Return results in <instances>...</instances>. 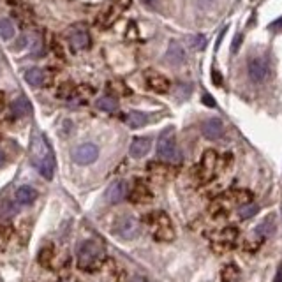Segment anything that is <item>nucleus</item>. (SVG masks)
I'll return each mask as SVG.
<instances>
[{
  "instance_id": "31",
  "label": "nucleus",
  "mask_w": 282,
  "mask_h": 282,
  "mask_svg": "<svg viewBox=\"0 0 282 282\" xmlns=\"http://www.w3.org/2000/svg\"><path fill=\"white\" fill-rule=\"evenodd\" d=\"M108 88H110L111 92H115V94H118V95H129L131 94V90L127 88V85L120 83V81H111V83H108Z\"/></svg>"
},
{
  "instance_id": "10",
  "label": "nucleus",
  "mask_w": 282,
  "mask_h": 282,
  "mask_svg": "<svg viewBox=\"0 0 282 282\" xmlns=\"http://www.w3.org/2000/svg\"><path fill=\"white\" fill-rule=\"evenodd\" d=\"M69 43L76 51H81L90 48L92 39L85 27H73V30L69 32Z\"/></svg>"
},
{
  "instance_id": "18",
  "label": "nucleus",
  "mask_w": 282,
  "mask_h": 282,
  "mask_svg": "<svg viewBox=\"0 0 282 282\" xmlns=\"http://www.w3.org/2000/svg\"><path fill=\"white\" fill-rule=\"evenodd\" d=\"M150 145L152 143L148 138H134L131 143V148H129V154L134 159H141L150 152Z\"/></svg>"
},
{
  "instance_id": "4",
  "label": "nucleus",
  "mask_w": 282,
  "mask_h": 282,
  "mask_svg": "<svg viewBox=\"0 0 282 282\" xmlns=\"http://www.w3.org/2000/svg\"><path fill=\"white\" fill-rule=\"evenodd\" d=\"M145 221L150 224L152 236L157 242H171L175 240V229H173L171 219L164 211H152L145 217Z\"/></svg>"
},
{
  "instance_id": "6",
  "label": "nucleus",
  "mask_w": 282,
  "mask_h": 282,
  "mask_svg": "<svg viewBox=\"0 0 282 282\" xmlns=\"http://www.w3.org/2000/svg\"><path fill=\"white\" fill-rule=\"evenodd\" d=\"M219 168V155L215 150H205V154H203L201 157V162H199V168H198V180L199 182H210L211 178H214L215 171H217Z\"/></svg>"
},
{
  "instance_id": "23",
  "label": "nucleus",
  "mask_w": 282,
  "mask_h": 282,
  "mask_svg": "<svg viewBox=\"0 0 282 282\" xmlns=\"http://www.w3.org/2000/svg\"><path fill=\"white\" fill-rule=\"evenodd\" d=\"M221 280L222 282H238L240 280V268L235 263H229L221 270Z\"/></svg>"
},
{
  "instance_id": "24",
  "label": "nucleus",
  "mask_w": 282,
  "mask_h": 282,
  "mask_svg": "<svg viewBox=\"0 0 282 282\" xmlns=\"http://www.w3.org/2000/svg\"><path fill=\"white\" fill-rule=\"evenodd\" d=\"M127 124L129 127L132 129H139V127H145V125L148 124V117L145 113H141V111H131V113L127 115Z\"/></svg>"
},
{
  "instance_id": "35",
  "label": "nucleus",
  "mask_w": 282,
  "mask_h": 282,
  "mask_svg": "<svg viewBox=\"0 0 282 282\" xmlns=\"http://www.w3.org/2000/svg\"><path fill=\"white\" fill-rule=\"evenodd\" d=\"M51 50L55 51V55H57L58 58H64V50H62V44H60V41H58L57 37H53V39H51Z\"/></svg>"
},
{
  "instance_id": "28",
  "label": "nucleus",
  "mask_w": 282,
  "mask_h": 282,
  "mask_svg": "<svg viewBox=\"0 0 282 282\" xmlns=\"http://www.w3.org/2000/svg\"><path fill=\"white\" fill-rule=\"evenodd\" d=\"M11 236H13V226H11L9 222L0 224V251H4V249L7 247Z\"/></svg>"
},
{
  "instance_id": "39",
  "label": "nucleus",
  "mask_w": 282,
  "mask_h": 282,
  "mask_svg": "<svg viewBox=\"0 0 282 282\" xmlns=\"http://www.w3.org/2000/svg\"><path fill=\"white\" fill-rule=\"evenodd\" d=\"M203 102H205L206 106H210V108H215V101H214V97H210L208 94L203 95Z\"/></svg>"
},
{
  "instance_id": "37",
  "label": "nucleus",
  "mask_w": 282,
  "mask_h": 282,
  "mask_svg": "<svg viewBox=\"0 0 282 282\" xmlns=\"http://www.w3.org/2000/svg\"><path fill=\"white\" fill-rule=\"evenodd\" d=\"M215 0H198V6L201 7V9H208V7L214 6Z\"/></svg>"
},
{
  "instance_id": "22",
  "label": "nucleus",
  "mask_w": 282,
  "mask_h": 282,
  "mask_svg": "<svg viewBox=\"0 0 282 282\" xmlns=\"http://www.w3.org/2000/svg\"><path fill=\"white\" fill-rule=\"evenodd\" d=\"M95 106L99 108L104 113H115L118 110V101L113 97V95H102L95 101Z\"/></svg>"
},
{
  "instance_id": "25",
  "label": "nucleus",
  "mask_w": 282,
  "mask_h": 282,
  "mask_svg": "<svg viewBox=\"0 0 282 282\" xmlns=\"http://www.w3.org/2000/svg\"><path fill=\"white\" fill-rule=\"evenodd\" d=\"M16 36V28H14V23L9 20V18H2L0 20V37L4 41H11Z\"/></svg>"
},
{
  "instance_id": "47",
  "label": "nucleus",
  "mask_w": 282,
  "mask_h": 282,
  "mask_svg": "<svg viewBox=\"0 0 282 282\" xmlns=\"http://www.w3.org/2000/svg\"><path fill=\"white\" fill-rule=\"evenodd\" d=\"M4 106H6V102H4V95L0 94V111L4 110Z\"/></svg>"
},
{
  "instance_id": "27",
  "label": "nucleus",
  "mask_w": 282,
  "mask_h": 282,
  "mask_svg": "<svg viewBox=\"0 0 282 282\" xmlns=\"http://www.w3.org/2000/svg\"><path fill=\"white\" fill-rule=\"evenodd\" d=\"M14 18L20 21L21 27H32L34 25V14H32V11L28 7H21L20 11H16Z\"/></svg>"
},
{
  "instance_id": "48",
  "label": "nucleus",
  "mask_w": 282,
  "mask_h": 282,
  "mask_svg": "<svg viewBox=\"0 0 282 282\" xmlns=\"http://www.w3.org/2000/svg\"><path fill=\"white\" fill-rule=\"evenodd\" d=\"M65 282H76V280H74V279H67V280H65Z\"/></svg>"
},
{
  "instance_id": "8",
  "label": "nucleus",
  "mask_w": 282,
  "mask_h": 282,
  "mask_svg": "<svg viewBox=\"0 0 282 282\" xmlns=\"http://www.w3.org/2000/svg\"><path fill=\"white\" fill-rule=\"evenodd\" d=\"M117 235L124 240H134L139 235V222L132 215H124L117 222Z\"/></svg>"
},
{
  "instance_id": "2",
  "label": "nucleus",
  "mask_w": 282,
  "mask_h": 282,
  "mask_svg": "<svg viewBox=\"0 0 282 282\" xmlns=\"http://www.w3.org/2000/svg\"><path fill=\"white\" fill-rule=\"evenodd\" d=\"M76 258H78V268L87 273H92V272H99L102 268L108 256L104 247L99 242H95V240H85V242H81L78 245Z\"/></svg>"
},
{
  "instance_id": "5",
  "label": "nucleus",
  "mask_w": 282,
  "mask_h": 282,
  "mask_svg": "<svg viewBox=\"0 0 282 282\" xmlns=\"http://www.w3.org/2000/svg\"><path fill=\"white\" fill-rule=\"evenodd\" d=\"M157 155L162 162H180L182 161V154L178 150L177 138H175V131L171 127H168L166 131L161 132L157 139Z\"/></svg>"
},
{
  "instance_id": "7",
  "label": "nucleus",
  "mask_w": 282,
  "mask_h": 282,
  "mask_svg": "<svg viewBox=\"0 0 282 282\" xmlns=\"http://www.w3.org/2000/svg\"><path fill=\"white\" fill-rule=\"evenodd\" d=\"M70 157L76 164L80 166H87L92 164V162L97 161L99 157V148L95 147L94 143H83V145H78V147L73 148L70 152Z\"/></svg>"
},
{
  "instance_id": "30",
  "label": "nucleus",
  "mask_w": 282,
  "mask_h": 282,
  "mask_svg": "<svg viewBox=\"0 0 282 282\" xmlns=\"http://www.w3.org/2000/svg\"><path fill=\"white\" fill-rule=\"evenodd\" d=\"M259 211V206L256 203H247V205L238 208V217L240 219H251L252 215H256Z\"/></svg>"
},
{
  "instance_id": "20",
  "label": "nucleus",
  "mask_w": 282,
  "mask_h": 282,
  "mask_svg": "<svg viewBox=\"0 0 282 282\" xmlns=\"http://www.w3.org/2000/svg\"><path fill=\"white\" fill-rule=\"evenodd\" d=\"M14 196H16V201L20 205H32L37 199V191L34 187H30V185H21Z\"/></svg>"
},
{
  "instance_id": "45",
  "label": "nucleus",
  "mask_w": 282,
  "mask_h": 282,
  "mask_svg": "<svg viewBox=\"0 0 282 282\" xmlns=\"http://www.w3.org/2000/svg\"><path fill=\"white\" fill-rule=\"evenodd\" d=\"M118 2H120L122 7H129V6H131V0H118Z\"/></svg>"
},
{
  "instance_id": "26",
  "label": "nucleus",
  "mask_w": 282,
  "mask_h": 282,
  "mask_svg": "<svg viewBox=\"0 0 282 282\" xmlns=\"http://www.w3.org/2000/svg\"><path fill=\"white\" fill-rule=\"evenodd\" d=\"M53 256H55V249L46 245L39 251V254H37V261H39L41 266L48 268V266H51V263H53Z\"/></svg>"
},
{
  "instance_id": "34",
  "label": "nucleus",
  "mask_w": 282,
  "mask_h": 282,
  "mask_svg": "<svg viewBox=\"0 0 282 282\" xmlns=\"http://www.w3.org/2000/svg\"><path fill=\"white\" fill-rule=\"evenodd\" d=\"M16 206L13 205V203H9V201H6L2 205V208H0V215H4V217H13L14 214H16Z\"/></svg>"
},
{
  "instance_id": "13",
  "label": "nucleus",
  "mask_w": 282,
  "mask_h": 282,
  "mask_svg": "<svg viewBox=\"0 0 282 282\" xmlns=\"http://www.w3.org/2000/svg\"><path fill=\"white\" fill-rule=\"evenodd\" d=\"M203 136H205L206 139H219L222 138V134H224V125H222V122L219 120V118H208V120L203 122Z\"/></svg>"
},
{
  "instance_id": "32",
  "label": "nucleus",
  "mask_w": 282,
  "mask_h": 282,
  "mask_svg": "<svg viewBox=\"0 0 282 282\" xmlns=\"http://www.w3.org/2000/svg\"><path fill=\"white\" fill-rule=\"evenodd\" d=\"M74 92H76V87H73L70 83H64V85H60V88H58V97L60 99H73Z\"/></svg>"
},
{
  "instance_id": "36",
  "label": "nucleus",
  "mask_w": 282,
  "mask_h": 282,
  "mask_svg": "<svg viewBox=\"0 0 282 282\" xmlns=\"http://www.w3.org/2000/svg\"><path fill=\"white\" fill-rule=\"evenodd\" d=\"M211 81H214V85H217V87H221V85H222V76H221V73H219L217 69L211 70Z\"/></svg>"
},
{
  "instance_id": "40",
  "label": "nucleus",
  "mask_w": 282,
  "mask_h": 282,
  "mask_svg": "<svg viewBox=\"0 0 282 282\" xmlns=\"http://www.w3.org/2000/svg\"><path fill=\"white\" fill-rule=\"evenodd\" d=\"M240 44H242V36H236V37H235V41H233V48H231V50H233V51H236V50H238Z\"/></svg>"
},
{
  "instance_id": "12",
  "label": "nucleus",
  "mask_w": 282,
  "mask_h": 282,
  "mask_svg": "<svg viewBox=\"0 0 282 282\" xmlns=\"http://www.w3.org/2000/svg\"><path fill=\"white\" fill-rule=\"evenodd\" d=\"M127 192H129L127 182H125V180H117V182H113L110 187H108L106 199L111 203V205H117V203L124 201V199L127 198Z\"/></svg>"
},
{
  "instance_id": "42",
  "label": "nucleus",
  "mask_w": 282,
  "mask_h": 282,
  "mask_svg": "<svg viewBox=\"0 0 282 282\" xmlns=\"http://www.w3.org/2000/svg\"><path fill=\"white\" fill-rule=\"evenodd\" d=\"M273 282H282V263L279 265V270H277V273H275V279H273Z\"/></svg>"
},
{
  "instance_id": "46",
  "label": "nucleus",
  "mask_w": 282,
  "mask_h": 282,
  "mask_svg": "<svg viewBox=\"0 0 282 282\" xmlns=\"http://www.w3.org/2000/svg\"><path fill=\"white\" fill-rule=\"evenodd\" d=\"M6 4H9V6H18L20 4V0H4Z\"/></svg>"
},
{
  "instance_id": "41",
  "label": "nucleus",
  "mask_w": 282,
  "mask_h": 282,
  "mask_svg": "<svg viewBox=\"0 0 282 282\" xmlns=\"http://www.w3.org/2000/svg\"><path fill=\"white\" fill-rule=\"evenodd\" d=\"M6 164H7V155L4 154V150L0 148V168H4Z\"/></svg>"
},
{
  "instance_id": "1",
  "label": "nucleus",
  "mask_w": 282,
  "mask_h": 282,
  "mask_svg": "<svg viewBox=\"0 0 282 282\" xmlns=\"http://www.w3.org/2000/svg\"><path fill=\"white\" fill-rule=\"evenodd\" d=\"M30 159L39 175L46 180L53 178V152L43 132H36L30 143Z\"/></svg>"
},
{
  "instance_id": "21",
  "label": "nucleus",
  "mask_w": 282,
  "mask_h": 282,
  "mask_svg": "<svg viewBox=\"0 0 282 282\" xmlns=\"http://www.w3.org/2000/svg\"><path fill=\"white\" fill-rule=\"evenodd\" d=\"M11 113L14 115L16 118H21V117H27V115H30L32 108H30V102L27 101L25 97H18L14 99L13 102H11Z\"/></svg>"
},
{
  "instance_id": "11",
  "label": "nucleus",
  "mask_w": 282,
  "mask_h": 282,
  "mask_svg": "<svg viewBox=\"0 0 282 282\" xmlns=\"http://www.w3.org/2000/svg\"><path fill=\"white\" fill-rule=\"evenodd\" d=\"M247 70H249V78H251L254 83H261V81L268 76L270 67H268V62H266L265 58H252V60H249Z\"/></svg>"
},
{
  "instance_id": "3",
  "label": "nucleus",
  "mask_w": 282,
  "mask_h": 282,
  "mask_svg": "<svg viewBox=\"0 0 282 282\" xmlns=\"http://www.w3.org/2000/svg\"><path fill=\"white\" fill-rule=\"evenodd\" d=\"M247 203H252V194L245 189H231V191L224 192V194L217 196L215 199H211L208 211L214 217H224L228 215L231 208L235 206H243Z\"/></svg>"
},
{
  "instance_id": "14",
  "label": "nucleus",
  "mask_w": 282,
  "mask_h": 282,
  "mask_svg": "<svg viewBox=\"0 0 282 282\" xmlns=\"http://www.w3.org/2000/svg\"><path fill=\"white\" fill-rule=\"evenodd\" d=\"M147 85L150 87V90L157 92V94H166L171 88V83L166 76L159 73H148L147 74Z\"/></svg>"
},
{
  "instance_id": "19",
  "label": "nucleus",
  "mask_w": 282,
  "mask_h": 282,
  "mask_svg": "<svg viewBox=\"0 0 282 282\" xmlns=\"http://www.w3.org/2000/svg\"><path fill=\"white\" fill-rule=\"evenodd\" d=\"M25 80H27V83L32 85V87H46V83H48L46 73H44L43 69H37V67L27 69V73H25Z\"/></svg>"
},
{
  "instance_id": "29",
  "label": "nucleus",
  "mask_w": 282,
  "mask_h": 282,
  "mask_svg": "<svg viewBox=\"0 0 282 282\" xmlns=\"http://www.w3.org/2000/svg\"><path fill=\"white\" fill-rule=\"evenodd\" d=\"M263 240H265V236L259 235V231H256V236L247 238L245 242L242 243V247L245 249V251H249V252H254V251H258V249H259V245L263 243Z\"/></svg>"
},
{
  "instance_id": "15",
  "label": "nucleus",
  "mask_w": 282,
  "mask_h": 282,
  "mask_svg": "<svg viewBox=\"0 0 282 282\" xmlns=\"http://www.w3.org/2000/svg\"><path fill=\"white\" fill-rule=\"evenodd\" d=\"M185 58H187V55H185L184 46L180 43H177V41H171L168 46V51H166V60L171 65H182L185 62Z\"/></svg>"
},
{
  "instance_id": "16",
  "label": "nucleus",
  "mask_w": 282,
  "mask_h": 282,
  "mask_svg": "<svg viewBox=\"0 0 282 282\" xmlns=\"http://www.w3.org/2000/svg\"><path fill=\"white\" fill-rule=\"evenodd\" d=\"M236 240H238V229L233 228V226L222 228L211 235V242H217V243H229V245H235Z\"/></svg>"
},
{
  "instance_id": "43",
  "label": "nucleus",
  "mask_w": 282,
  "mask_h": 282,
  "mask_svg": "<svg viewBox=\"0 0 282 282\" xmlns=\"http://www.w3.org/2000/svg\"><path fill=\"white\" fill-rule=\"evenodd\" d=\"M143 4L147 7H155V4H157V0H143Z\"/></svg>"
},
{
  "instance_id": "38",
  "label": "nucleus",
  "mask_w": 282,
  "mask_h": 282,
  "mask_svg": "<svg viewBox=\"0 0 282 282\" xmlns=\"http://www.w3.org/2000/svg\"><path fill=\"white\" fill-rule=\"evenodd\" d=\"M270 30H282V18H279L277 21H273V23H270Z\"/></svg>"
},
{
  "instance_id": "9",
  "label": "nucleus",
  "mask_w": 282,
  "mask_h": 282,
  "mask_svg": "<svg viewBox=\"0 0 282 282\" xmlns=\"http://www.w3.org/2000/svg\"><path fill=\"white\" fill-rule=\"evenodd\" d=\"M152 196L154 194H152L150 187H148V184L145 180H136L132 189L127 192V198L131 199L134 205H145V203L150 201Z\"/></svg>"
},
{
  "instance_id": "17",
  "label": "nucleus",
  "mask_w": 282,
  "mask_h": 282,
  "mask_svg": "<svg viewBox=\"0 0 282 282\" xmlns=\"http://www.w3.org/2000/svg\"><path fill=\"white\" fill-rule=\"evenodd\" d=\"M148 173H150L154 180L166 182V180H169V178H171L173 169L169 168L166 162H152V164H148Z\"/></svg>"
},
{
  "instance_id": "33",
  "label": "nucleus",
  "mask_w": 282,
  "mask_h": 282,
  "mask_svg": "<svg viewBox=\"0 0 282 282\" xmlns=\"http://www.w3.org/2000/svg\"><path fill=\"white\" fill-rule=\"evenodd\" d=\"M189 41H191V46L194 48V50H203V48L206 46V37L205 36H192Z\"/></svg>"
},
{
  "instance_id": "44",
  "label": "nucleus",
  "mask_w": 282,
  "mask_h": 282,
  "mask_svg": "<svg viewBox=\"0 0 282 282\" xmlns=\"http://www.w3.org/2000/svg\"><path fill=\"white\" fill-rule=\"evenodd\" d=\"M129 282H148L147 279H145V277H139V275H136V277H132L131 280Z\"/></svg>"
}]
</instances>
